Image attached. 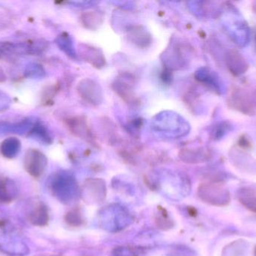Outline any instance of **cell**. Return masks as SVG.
I'll return each mask as SVG.
<instances>
[{
    "mask_svg": "<svg viewBox=\"0 0 256 256\" xmlns=\"http://www.w3.org/2000/svg\"><path fill=\"white\" fill-rule=\"evenodd\" d=\"M152 127L158 133L172 138L185 136L190 131L188 122L172 111H162L156 114L152 120Z\"/></svg>",
    "mask_w": 256,
    "mask_h": 256,
    "instance_id": "1",
    "label": "cell"
},
{
    "mask_svg": "<svg viewBox=\"0 0 256 256\" xmlns=\"http://www.w3.org/2000/svg\"><path fill=\"white\" fill-rule=\"evenodd\" d=\"M52 195L64 204L75 202L80 195V189L74 177L66 171L55 173L48 181Z\"/></svg>",
    "mask_w": 256,
    "mask_h": 256,
    "instance_id": "2",
    "label": "cell"
},
{
    "mask_svg": "<svg viewBox=\"0 0 256 256\" xmlns=\"http://www.w3.org/2000/svg\"><path fill=\"white\" fill-rule=\"evenodd\" d=\"M100 227L109 231H120L129 226L132 222L130 213L120 204L106 206L98 214Z\"/></svg>",
    "mask_w": 256,
    "mask_h": 256,
    "instance_id": "3",
    "label": "cell"
},
{
    "mask_svg": "<svg viewBox=\"0 0 256 256\" xmlns=\"http://www.w3.org/2000/svg\"><path fill=\"white\" fill-rule=\"evenodd\" d=\"M198 196L204 202L214 206H226L230 202L228 189L221 183L208 182L198 187Z\"/></svg>",
    "mask_w": 256,
    "mask_h": 256,
    "instance_id": "4",
    "label": "cell"
},
{
    "mask_svg": "<svg viewBox=\"0 0 256 256\" xmlns=\"http://www.w3.org/2000/svg\"><path fill=\"white\" fill-rule=\"evenodd\" d=\"M24 168L34 178H38L44 173L48 166V159L42 152L30 149L26 153L24 159Z\"/></svg>",
    "mask_w": 256,
    "mask_h": 256,
    "instance_id": "5",
    "label": "cell"
},
{
    "mask_svg": "<svg viewBox=\"0 0 256 256\" xmlns=\"http://www.w3.org/2000/svg\"><path fill=\"white\" fill-rule=\"evenodd\" d=\"M228 104L233 109L244 114H254L255 106L250 95L244 89L237 87L232 90L228 99Z\"/></svg>",
    "mask_w": 256,
    "mask_h": 256,
    "instance_id": "6",
    "label": "cell"
},
{
    "mask_svg": "<svg viewBox=\"0 0 256 256\" xmlns=\"http://www.w3.org/2000/svg\"><path fill=\"white\" fill-rule=\"evenodd\" d=\"M78 92L82 99L92 105H100L104 99L103 91L98 83L92 80L84 79L78 85Z\"/></svg>",
    "mask_w": 256,
    "mask_h": 256,
    "instance_id": "7",
    "label": "cell"
},
{
    "mask_svg": "<svg viewBox=\"0 0 256 256\" xmlns=\"http://www.w3.org/2000/svg\"><path fill=\"white\" fill-rule=\"evenodd\" d=\"M226 61L230 72L236 76L244 74L249 67L244 57L236 50H230L227 53Z\"/></svg>",
    "mask_w": 256,
    "mask_h": 256,
    "instance_id": "8",
    "label": "cell"
},
{
    "mask_svg": "<svg viewBox=\"0 0 256 256\" xmlns=\"http://www.w3.org/2000/svg\"><path fill=\"white\" fill-rule=\"evenodd\" d=\"M49 219L48 207L42 201L36 203L28 213V222L34 226H45L48 225Z\"/></svg>",
    "mask_w": 256,
    "mask_h": 256,
    "instance_id": "9",
    "label": "cell"
},
{
    "mask_svg": "<svg viewBox=\"0 0 256 256\" xmlns=\"http://www.w3.org/2000/svg\"><path fill=\"white\" fill-rule=\"evenodd\" d=\"M16 195L18 189L14 183L0 174V204H10Z\"/></svg>",
    "mask_w": 256,
    "mask_h": 256,
    "instance_id": "10",
    "label": "cell"
},
{
    "mask_svg": "<svg viewBox=\"0 0 256 256\" xmlns=\"http://www.w3.org/2000/svg\"><path fill=\"white\" fill-rule=\"evenodd\" d=\"M80 51L81 55L84 57L86 61H88L94 67H104L105 65V58L103 53L96 48L88 46V45H80Z\"/></svg>",
    "mask_w": 256,
    "mask_h": 256,
    "instance_id": "11",
    "label": "cell"
},
{
    "mask_svg": "<svg viewBox=\"0 0 256 256\" xmlns=\"http://www.w3.org/2000/svg\"><path fill=\"white\" fill-rule=\"evenodd\" d=\"M84 191V196L92 202H100L105 198L106 195L105 184L103 182L100 183L99 180H92L90 183H86Z\"/></svg>",
    "mask_w": 256,
    "mask_h": 256,
    "instance_id": "12",
    "label": "cell"
},
{
    "mask_svg": "<svg viewBox=\"0 0 256 256\" xmlns=\"http://www.w3.org/2000/svg\"><path fill=\"white\" fill-rule=\"evenodd\" d=\"M237 198L245 208L256 213V188L251 186L240 188L238 190Z\"/></svg>",
    "mask_w": 256,
    "mask_h": 256,
    "instance_id": "13",
    "label": "cell"
},
{
    "mask_svg": "<svg viewBox=\"0 0 256 256\" xmlns=\"http://www.w3.org/2000/svg\"><path fill=\"white\" fill-rule=\"evenodd\" d=\"M20 141L16 138H8L0 145V153L4 157L13 159L20 151Z\"/></svg>",
    "mask_w": 256,
    "mask_h": 256,
    "instance_id": "14",
    "label": "cell"
},
{
    "mask_svg": "<svg viewBox=\"0 0 256 256\" xmlns=\"http://www.w3.org/2000/svg\"><path fill=\"white\" fill-rule=\"evenodd\" d=\"M28 135L43 144H50L52 142V137L50 132H49L48 128L42 123H38L34 124L30 129Z\"/></svg>",
    "mask_w": 256,
    "mask_h": 256,
    "instance_id": "15",
    "label": "cell"
},
{
    "mask_svg": "<svg viewBox=\"0 0 256 256\" xmlns=\"http://www.w3.org/2000/svg\"><path fill=\"white\" fill-rule=\"evenodd\" d=\"M56 42L58 48L62 51H64L68 56L73 59L76 58L78 54H76V51H75L73 41L67 33H62V34L58 36Z\"/></svg>",
    "mask_w": 256,
    "mask_h": 256,
    "instance_id": "16",
    "label": "cell"
},
{
    "mask_svg": "<svg viewBox=\"0 0 256 256\" xmlns=\"http://www.w3.org/2000/svg\"><path fill=\"white\" fill-rule=\"evenodd\" d=\"M182 154V158L184 160H186V162H192V163L203 162V161L207 160L208 157V154L204 153L202 150H188V151H183Z\"/></svg>",
    "mask_w": 256,
    "mask_h": 256,
    "instance_id": "17",
    "label": "cell"
},
{
    "mask_svg": "<svg viewBox=\"0 0 256 256\" xmlns=\"http://www.w3.org/2000/svg\"><path fill=\"white\" fill-rule=\"evenodd\" d=\"M142 249L130 247L117 248L114 250V256H142Z\"/></svg>",
    "mask_w": 256,
    "mask_h": 256,
    "instance_id": "18",
    "label": "cell"
},
{
    "mask_svg": "<svg viewBox=\"0 0 256 256\" xmlns=\"http://www.w3.org/2000/svg\"><path fill=\"white\" fill-rule=\"evenodd\" d=\"M66 220L68 224L73 225V226H78V225H80L81 222H82V217H81L79 210H72L69 211L66 214Z\"/></svg>",
    "mask_w": 256,
    "mask_h": 256,
    "instance_id": "19",
    "label": "cell"
},
{
    "mask_svg": "<svg viewBox=\"0 0 256 256\" xmlns=\"http://www.w3.org/2000/svg\"><path fill=\"white\" fill-rule=\"evenodd\" d=\"M70 127L74 133L79 134L80 137H87L88 138V131H87L86 126L84 122L80 120H72V123L70 124Z\"/></svg>",
    "mask_w": 256,
    "mask_h": 256,
    "instance_id": "20",
    "label": "cell"
},
{
    "mask_svg": "<svg viewBox=\"0 0 256 256\" xmlns=\"http://www.w3.org/2000/svg\"><path fill=\"white\" fill-rule=\"evenodd\" d=\"M26 74L28 77H42L44 75V71L42 69V66L39 65H32L30 66L26 70Z\"/></svg>",
    "mask_w": 256,
    "mask_h": 256,
    "instance_id": "21",
    "label": "cell"
},
{
    "mask_svg": "<svg viewBox=\"0 0 256 256\" xmlns=\"http://www.w3.org/2000/svg\"><path fill=\"white\" fill-rule=\"evenodd\" d=\"M8 103V98L6 95L0 93V111L6 109Z\"/></svg>",
    "mask_w": 256,
    "mask_h": 256,
    "instance_id": "22",
    "label": "cell"
},
{
    "mask_svg": "<svg viewBox=\"0 0 256 256\" xmlns=\"http://www.w3.org/2000/svg\"><path fill=\"white\" fill-rule=\"evenodd\" d=\"M239 145L244 147V148H246V147H250V142L248 138H245V136L242 137L240 141H239Z\"/></svg>",
    "mask_w": 256,
    "mask_h": 256,
    "instance_id": "23",
    "label": "cell"
},
{
    "mask_svg": "<svg viewBox=\"0 0 256 256\" xmlns=\"http://www.w3.org/2000/svg\"><path fill=\"white\" fill-rule=\"evenodd\" d=\"M4 74H3L2 71L1 69H0V81H4Z\"/></svg>",
    "mask_w": 256,
    "mask_h": 256,
    "instance_id": "24",
    "label": "cell"
},
{
    "mask_svg": "<svg viewBox=\"0 0 256 256\" xmlns=\"http://www.w3.org/2000/svg\"><path fill=\"white\" fill-rule=\"evenodd\" d=\"M38 256H51V255H40Z\"/></svg>",
    "mask_w": 256,
    "mask_h": 256,
    "instance_id": "25",
    "label": "cell"
},
{
    "mask_svg": "<svg viewBox=\"0 0 256 256\" xmlns=\"http://www.w3.org/2000/svg\"><path fill=\"white\" fill-rule=\"evenodd\" d=\"M255 256H256V248H255Z\"/></svg>",
    "mask_w": 256,
    "mask_h": 256,
    "instance_id": "26",
    "label": "cell"
},
{
    "mask_svg": "<svg viewBox=\"0 0 256 256\" xmlns=\"http://www.w3.org/2000/svg\"></svg>",
    "mask_w": 256,
    "mask_h": 256,
    "instance_id": "27",
    "label": "cell"
}]
</instances>
